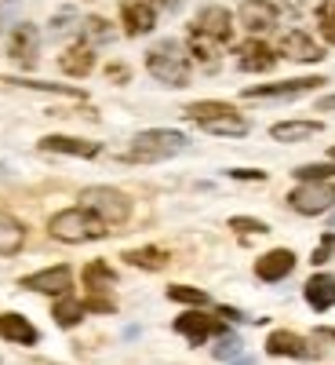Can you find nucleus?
<instances>
[{"label": "nucleus", "mask_w": 335, "mask_h": 365, "mask_svg": "<svg viewBox=\"0 0 335 365\" xmlns=\"http://www.w3.org/2000/svg\"><path fill=\"white\" fill-rule=\"evenodd\" d=\"M186 48H190V55L197 58V63H204L208 70H216V66H219L223 44H219V41H211L208 34H201L197 26H190V34H186Z\"/></svg>", "instance_id": "aec40b11"}, {"label": "nucleus", "mask_w": 335, "mask_h": 365, "mask_svg": "<svg viewBox=\"0 0 335 365\" xmlns=\"http://www.w3.org/2000/svg\"><path fill=\"white\" fill-rule=\"evenodd\" d=\"M22 289H29V292H44V296H70V289H73V274H70V267H48V270H37V274H26V278L18 282Z\"/></svg>", "instance_id": "0eeeda50"}, {"label": "nucleus", "mask_w": 335, "mask_h": 365, "mask_svg": "<svg viewBox=\"0 0 335 365\" xmlns=\"http://www.w3.org/2000/svg\"><path fill=\"white\" fill-rule=\"evenodd\" d=\"M87 314V307H84V299H73V296H58L55 299V307H51V318L63 325V329H73V325H80V318Z\"/></svg>", "instance_id": "a878e982"}, {"label": "nucleus", "mask_w": 335, "mask_h": 365, "mask_svg": "<svg viewBox=\"0 0 335 365\" xmlns=\"http://www.w3.org/2000/svg\"><path fill=\"white\" fill-rule=\"evenodd\" d=\"M80 208L95 212L102 223H124L132 216L128 194H120L117 187H87V190H80Z\"/></svg>", "instance_id": "20e7f679"}, {"label": "nucleus", "mask_w": 335, "mask_h": 365, "mask_svg": "<svg viewBox=\"0 0 335 365\" xmlns=\"http://www.w3.org/2000/svg\"><path fill=\"white\" fill-rule=\"evenodd\" d=\"M302 296H307V303L314 311H328V307H335V278L331 274H314V278L307 282V289H302Z\"/></svg>", "instance_id": "412c9836"}, {"label": "nucleus", "mask_w": 335, "mask_h": 365, "mask_svg": "<svg viewBox=\"0 0 335 365\" xmlns=\"http://www.w3.org/2000/svg\"><path fill=\"white\" fill-rule=\"evenodd\" d=\"M266 354H273V358H310V347L302 336H295V332L277 329L266 336Z\"/></svg>", "instance_id": "a211bd4d"}, {"label": "nucleus", "mask_w": 335, "mask_h": 365, "mask_svg": "<svg viewBox=\"0 0 335 365\" xmlns=\"http://www.w3.org/2000/svg\"><path fill=\"white\" fill-rule=\"evenodd\" d=\"M295 179H299V182H324V179H335V161L299 165V168H295Z\"/></svg>", "instance_id": "7c9ffc66"}, {"label": "nucleus", "mask_w": 335, "mask_h": 365, "mask_svg": "<svg viewBox=\"0 0 335 365\" xmlns=\"http://www.w3.org/2000/svg\"><path fill=\"white\" fill-rule=\"evenodd\" d=\"M190 26H197L201 34H208L211 41H219L223 48H226L230 37H233V22H230V11H226V8H201V15H197Z\"/></svg>", "instance_id": "2eb2a0df"}, {"label": "nucleus", "mask_w": 335, "mask_h": 365, "mask_svg": "<svg viewBox=\"0 0 335 365\" xmlns=\"http://www.w3.org/2000/svg\"><path fill=\"white\" fill-rule=\"evenodd\" d=\"M175 332H179V336H186L193 347H201V344L211 340V336H226L230 325L193 307V311H186V314H179V318H175Z\"/></svg>", "instance_id": "423d86ee"}, {"label": "nucleus", "mask_w": 335, "mask_h": 365, "mask_svg": "<svg viewBox=\"0 0 335 365\" xmlns=\"http://www.w3.org/2000/svg\"><path fill=\"white\" fill-rule=\"evenodd\" d=\"M106 77H110V81H128V70H124V63H110Z\"/></svg>", "instance_id": "e433bc0d"}, {"label": "nucleus", "mask_w": 335, "mask_h": 365, "mask_svg": "<svg viewBox=\"0 0 335 365\" xmlns=\"http://www.w3.org/2000/svg\"><path fill=\"white\" fill-rule=\"evenodd\" d=\"M324 125H317V120H281V125L270 128V139L277 143H302V139H314Z\"/></svg>", "instance_id": "5701e85b"}, {"label": "nucleus", "mask_w": 335, "mask_h": 365, "mask_svg": "<svg viewBox=\"0 0 335 365\" xmlns=\"http://www.w3.org/2000/svg\"><path fill=\"white\" fill-rule=\"evenodd\" d=\"M44 154H66V158H99L102 154V143H91V139H73V135H44L41 139Z\"/></svg>", "instance_id": "4468645a"}, {"label": "nucleus", "mask_w": 335, "mask_h": 365, "mask_svg": "<svg viewBox=\"0 0 335 365\" xmlns=\"http://www.w3.org/2000/svg\"><path fill=\"white\" fill-rule=\"evenodd\" d=\"M277 55L292 58V63H321L324 48L310 34H302V29H288V34L277 41Z\"/></svg>", "instance_id": "1a4fd4ad"}, {"label": "nucleus", "mask_w": 335, "mask_h": 365, "mask_svg": "<svg viewBox=\"0 0 335 365\" xmlns=\"http://www.w3.org/2000/svg\"><path fill=\"white\" fill-rule=\"evenodd\" d=\"M186 146H190V139L175 128H149V132L135 135L128 161H168V158L182 154Z\"/></svg>", "instance_id": "7ed1b4c3"}, {"label": "nucleus", "mask_w": 335, "mask_h": 365, "mask_svg": "<svg viewBox=\"0 0 335 365\" xmlns=\"http://www.w3.org/2000/svg\"><path fill=\"white\" fill-rule=\"evenodd\" d=\"M0 336L11 340V344H22V347H33L41 340V332H37L33 322L22 318V314H0Z\"/></svg>", "instance_id": "6ab92c4d"}, {"label": "nucleus", "mask_w": 335, "mask_h": 365, "mask_svg": "<svg viewBox=\"0 0 335 365\" xmlns=\"http://www.w3.org/2000/svg\"><path fill=\"white\" fill-rule=\"evenodd\" d=\"M328 161H335V146H331V150H328Z\"/></svg>", "instance_id": "79ce46f5"}, {"label": "nucleus", "mask_w": 335, "mask_h": 365, "mask_svg": "<svg viewBox=\"0 0 335 365\" xmlns=\"http://www.w3.org/2000/svg\"><path fill=\"white\" fill-rule=\"evenodd\" d=\"M226 175H230V179H245V182H262V179H266L262 168H230Z\"/></svg>", "instance_id": "c9c22d12"}, {"label": "nucleus", "mask_w": 335, "mask_h": 365, "mask_svg": "<svg viewBox=\"0 0 335 365\" xmlns=\"http://www.w3.org/2000/svg\"><path fill=\"white\" fill-rule=\"evenodd\" d=\"M110 223H102L95 212H87V208H63V212H55L51 223H48V234L55 241H66V245H80V241H95L106 234Z\"/></svg>", "instance_id": "f257e3e1"}, {"label": "nucleus", "mask_w": 335, "mask_h": 365, "mask_svg": "<svg viewBox=\"0 0 335 365\" xmlns=\"http://www.w3.org/2000/svg\"><path fill=\"white\" fill-rule=\"evenodd\" d=\"M219 314H223L226 322H240V311H233V307H219Z\"/></svg>", "instance_id": "58836bf2"}, {"label": "nucleus", "mask_w": 335, "mask_h": 365, "mask_svg": "<svg viewBox=\"0 0 335 365\" xmlns=\"http://www.w3.org/2000/svg\"><path fill=\"white\" fill-rule=\"evenodd\" d=\"M317 110H321V113L335 110V96H324V99H317Z\"/></svg>", "instance_id": "4c0bfd02"}, {"label": "nucleus", "mask_w": 335, "mask_h": 365, "mask_svg": "<svg viewBox=\"0 0 335 365\" xmlns=\"http://www.w3.org/2000/svg\"><path fill=\"white\" fill-rule=\"evenodd\" d=\"M113 37H117L113 22H106V19H99V15L84 19V41H87V44H110Z\"/></svg>", "instance_id": "c85d7f7f"}, {"label": "nucleus", "mask_w": 335, "mask_h": 365, "mask_svg": "<svg viewBox=\"0 0 335 365\" xmlns=\"http://www.w3.org/2000/svg\"><path fill=\"white\" fill-rule=\"evenodd\" d=\"M120 22L128 37H142L157 26V8L149 0H120Z\"/></svg>", "instance_id": "9b49d317"}, {"label": "nucleus", "mask_w": 335, "mask_h": 365, "mask_svg": "<svg viewBox=\"0 0 335 365\" xmlns=\"http://www.w3.org/2000/svg\"><path fill=\"white\" fill-rule=\"evenodd\" d=\"M186 117L197 120V125H208V120H223V117H237V110L230 103H190Z\"/></svg>", "instance_id": "cd10ccee"}, {"label": "nucleus", "mask_w": 335, "mask_h": 365, "mask_svg": "<svg viewBox=\"0 0 335 365\" xmlns=\"http://www.w3.org/2000/svg\"><path fill=\"white\" fill-rule=\"evenodd\" d=\"M230 227H233L237 234H266V230H270L262 220H252V216H233Z\"/></svg>", "instance_id": "72a5a7b5"}, {"label": "nucleus", "mask_w": 335, "mask_h": 365, "mask_svg": "<svg viewBox=\"0 0 335 365\" xmlns=\"http://www.w3.org/2000/svg\"><path fill=\"white\" fill-rule=\"evenodd\" d=\"M124 263H128V267H139V270H164V267H168V252L157 249V245L128 249V252H124Z\"/></svg>", "instance_id": "393cba45"}, {"label": "nucleus", "mask_w": 335, "mask_h": 365, "mask_svg": "<svg viewBox=\"0 0 335 365\" xmlns=\"http://www.w3.org/2000/svg\"><path fill=\"white\" fill-rule=\"evenodd\" d=\"M26 245V227L11 216V212H0V256H15Z\"/></svg>", "instance_id": "b1692460"}, {"label": "nucleus", "mask_w": 335, "mask_h": 365, "mask_svg": "<svg viewBox=\"0 0 335 365\" xmlns=\"http://www.w3.org/2000/svg\"><path fill=\"white\" fill-rule=\"evenodd\" d=\"M331 256H335V234L328 230V234L321 237V245L314 249V256H310V259H314V267H321V263H328Z\"/></svg>", "instance_id": "f704fd0d"}, {"label": "nucleus", "mask_w": 335, "mask_h": 365, "mask_svg": "<svg viewBox=\"0 0 335 365\" xmlns=\"http://www.w3.org/2000/svg\"><path fill=\"white\" fill-rule=\"evenodd\" d=\"M273 63H277V51L259 37H252L237 48V66L245 73H266V70H273Z\"/></svg>", "instance_id": "ddd939ff"}, {"label": "nucleus", "mask_w": 335, "mask_h": 365, "mask_svg": "<svg viewBox=\"0 0 335 365\" xmlns=\"http://www.w3.org/2000/svg\"><path fill=\"white\" fill-rule=\"evenodd\" d=\"M292 270H295V252L292 249H273V252L259 256V263H255L259 282H285Z\"/></svg>", "instance_id": "dca6fc26"}, {"label": "nucleus", "mask_w": 335, "mask_h": 365, "mask_svg": "<svg viewBox=\"0 0 335 365\" xmlns=\"http://www.w3.org/2000/svg\"><path fill=\"white\" fill-rule=\"evenodd\" d=\"M321 84H324V77H295V81H273V84L248 88L245 96L248 99H295V96H302V91H314Z\"/></svg>", "instance_id": "9d476101"}, {"label": "nucleus", "mask_w": 335, "mask_h": 365, "mask_svg": "<svg viewBox=\"0 0 335 365\" xmlns=\"http://www.w3.org/2000/svg\"><path fill=\"white\" fill-rule=\"evenodd\" d=\"M277 22H281V11H277V4H270V0H245V4H240V26L255 37L270 34Z\"/></svg>", "instance_id": "f8f14e48"}, {"label": "nucleus", "mask_w": 335, "mask_h": 365, "mask_svg": "<svg viewBox=\"0 0 335 365\" xmlns=\"http://www.w3.org/2000/svg\"><path fill=\"white\" fill-rule=\"evenodd\" d=\"M84 285H87V296H110V289L117 285V270H110V263L102 259H91L84 267Z\"/></svg>", "instance_id": "4be33fe9"}, {"label": "nucleus", "mask_w": 335, "mask_h": 365, "mask_svg": "<svg viewBox=\"0 0 335 365\" xmlns=\"http://www.w3.org/2000/svg\"><path fill=\"white\" fill-rule=\"evenodd\" d=\"M146 70L154 73L161 84L168 88H186L190 84V63H186V51H182L175 41H161L146 51Z\"/></svg>", "instance_id": "f03ea898"}, {"label": "nucleus", "mask_w": 335, "mask_h": 365, "mask_svg": "<svg viewBox=\"0 0 335 365\" xmlns=\"http://www.w3.org/2000/svg\"><path fill=\"white\" fill-rule=\"evenodd\" d=\"M331 227H335V212H331Z\"/></svg>", "instance_id": "37998d69"}, {"label": "nucleus", "mask_w": 335, "mask_h": 365, "mask_svg": "<svg viewBox=\"0 0 335 365\" xmlns=\"http://www.w3.org/2000/svg\"><path fill=\"white\" fill-rule=\"evenodd\" d=\"M91 66H95V51H91L87 41H77L63 51V58H58V70H63L66 77H87Z\"/></svg>", "instance_id": "f3484780"}, {"label": "nucleus", "mask_w": 335, "mask_h": 365, "mask_svg": "<svg viewBox=\"0 0 335 365\" xmlns=\"http://www.w3.org/2000/svg\"><path fill=\"white\" fill-rule=\"evenodd\" d=\"M288 205L299 212V216H324V212L335 208V182H299V187L288 194Z\"/></svg>", "instance_id": "39448f33"}, {"label": "nucleus", "mask_w": 335, "mask_h": 365, "mask_svg": "<svg viewBox=\"0 0 335 365\" xmlns=\"http://www.w3.org/2000/svg\"><path fill=\"white\" fill-rule=\"evenodd\" d=\"M154 8H179V0H149Z\"/></svg>", "instance_id": "ea45409f"}, {"label": "nucleus", "mask_w": 335, "mask_h": 365, "mask_svg": "<svg viewBox=\"0 0 335 365\" xmlns=\"http://www.w3.org/2000/svg\"><path fill=\"white\" fill-rule=\"evenodd\" d=\"M168 299H175V303H186V307H197V311L211 303V296H208V292L190 289V285H168Z\"/></svg>", "instance_id": "c756f323"}, {"label": "nucleus", "mask_w": 335, "mask_h": 365, "mask_svg": "<svg viewBox=\"0 0 335 365\" xmlns=\"http://www.w3.org/2000/svg\"><path fill=\"white\" fill-rule=\"evenodd\" d=\"M317 26H321L324 41H328V44H335V4H331V0L317 8Z\"/></svg>", "instance_id": "2f4dec72"}, {"label": "nucleus", "mask_w": 335, "mask_h": 365, "mask_svg": "<svg viewBox=\"0 0 335 365\" xmlns=\"http://www.w3.org/2000/svg\"><path fill=\"white\" fill-rule=\"evenodd\" d=\"M233 365H255V358H240V361H233Z\"/></svg>", "instance_id": "a19ab883"}, {"label": "nucleus", "mask_w": 335, "mask_h": 365, "mask_svg": "<svg viewBox=\"0 0 335 365\" xmlns=\"http://www.w3.org/2000/svg\"><path fill=\"white\" fill-rule=\"evenodd\" d=\"M37 55H41V34H37V26L33 22H18L11 29V37H8V58H11V63H18V66H33Z\"/></svg>", "instance_id": "6e6552de"}, {"label": "nucleus", "mask_w": 335, "mask_h": 365, "mask_svg": "<svg viewBox=\"0 0 335 365\" xmlns=\"http://www.w3.org/2000/svg\"><path fill=\"white\" fill-rule=\"evenodd\" d=\"M4 84H11V88H26V91H48V96H70V99H84V91H80V88L51 84V81H29V77H4Z\"/></svg>", "instance_id": "bb28decb"}, {"label": "nucleus", "mask_w": 335, "mask_h": 365, "mask_svg": "<svg viewBox=\"0 0 335 365\" xmlns=\"http://www.w3.org/2000/svg\"><path fill=\"white\" fill-rule=\"evenodd\" d=\"M237 354H240V336L230 329L226 336L216 344V358H219V361H230V358H237Z\"/></svg>", "instance_id": "473e14b6"}]
</instances>
